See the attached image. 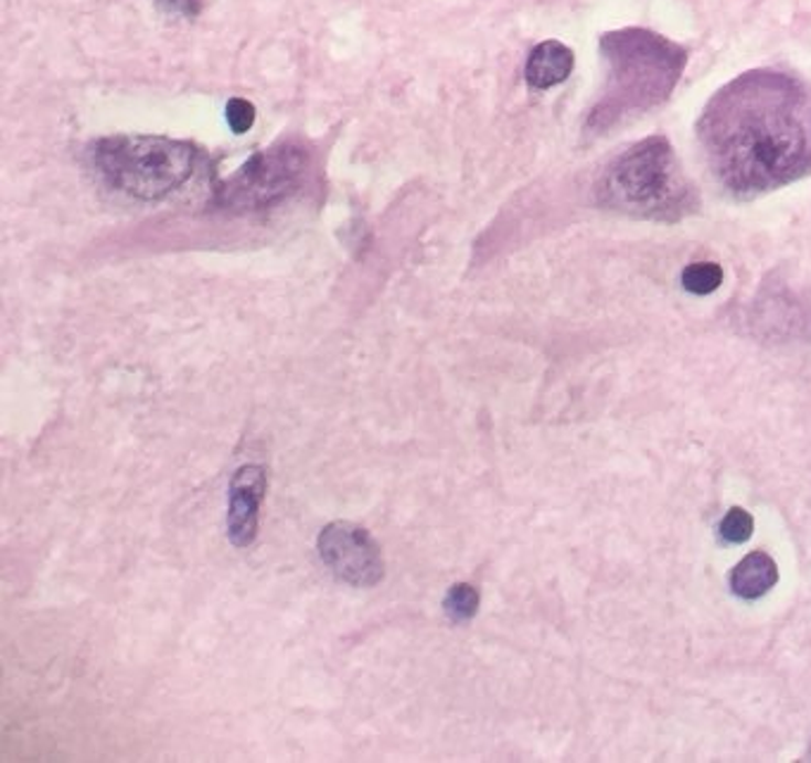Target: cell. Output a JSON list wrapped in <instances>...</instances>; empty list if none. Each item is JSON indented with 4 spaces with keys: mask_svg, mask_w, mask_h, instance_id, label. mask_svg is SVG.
Listing matches in <instances>:
<instances>
[{
    "mask_svg": "<svg viewBox=\"0 0 811 763\" xmlns=\"http://www.w3.org/2000/svg\"><path fill=\"white\" fill-rule=\"evenodd\" d=\"M695 131L712 176L736 197L811 174V90L792 74L736 76L709 98Z\"/></svg>",
    "mask_w": 811,
    "mask_h": 763,
    "instance_id": "6da1fadb",
    "label": "cell"
},
{
    "mask_svg": "<svg viewBox=\"0 0 811 763\" xmlns=\"http://www.w3.org/2000/svg\"><path fill=\"white\" fill-rule=\"evenodd\" d=\"M600 53L607 60V84L588 117L593 133H607L662 105L687 65L683 45L636 26L602 34Z\"/></svg>",
    "mask_w": 811,
    "mask_h": 763,
    "instance_id": "7a4b0ae2",
    "label": "cell"
},
{
    "mask_svg": "<svg viewBox=\"0 0 811 763\" xmlns=\"http://www.w3.org/2000/svg\"><path fill=\"white\" fill-rule=\"evenodd\" d=\"M598 203L633 219L681 222L700 195L664 136H650L611 162L598 181Z\"/></svg>",
    "mask_w": 811,
    "mask_h": 763,
    "instance_id": "3957f363",
    "label": "cell"
},
{
    "mask_svg": "<svg viewBox=\"0 0 811 763\" xmlns=\"http://www.w3.org/2000/svg\"><path fill=\"white\" fill-rule=\"evenodd\" d=\"M193 162L191 143L164 136H110L94 148L98 174L139 201H158L177 191L193 174Z\"/></svg>",
    "mask_w": 811,
    "mask_h": 763,
    "instance_id": "277c9868",
    "label": "cell"
},
{
    "mask_svg": "<svg viewBox=\"0 0 811 763\" xmlns=\"http://www.w3.org/2000/svg\"><path fill=\"white\" fill-rule=\"evenodd\" d=\"M305 174V155L296 146L257 152L220 189L217 203L228 209H263L296 191Z\"/></svg>",
    "mask_w": 811,
    "mask_h": 763,
    "instance_id": "5b68a950",
    "label": "cell"
},
{
    "mask_svg": "<svg viewBox=\"0 0 811 763\" xmlns=\"http://www.w3.org/2000/svg\"><path fill=\"white\" fill-rule=\"evenodd\" d=\"M317 549L335 581L353 588H374L384 581V552L372 533L353 522H333L321 528Z\"/></svg>",
    "mask_w": 811,
    "mask_h": 763,
    "instance_id": "8992f818",
    "label": "cell"
},
{
    "mask_svg": "<svg viewBox=\"0 0 811 763\" xmlns=\"http://www.w3.org/2000/svg\"><path fill=\"white\" fill-rule=\"evenodd\" d=\"M267 493V471L257 464L236 469L228 485V512L226 533L236 547H250L257 538L259 505Z\"/></svg>",
    "mask_w": 811,
    "mask_h": 763,
    "instance_id": "52a82bcc",
    "label": "cell"
},
{
    "mask_svg": "<svg viewBox=\"0 0 811 763\" xmlns=\"http://www.w3.org/2000/svg\"><path fill=\"white\" fill-rule=\"evenodd\" d=\"M572 69H574V53L569 45H564L559 41H543L541 45H535L529 55L526 82L533 88L545 90L569 79Z\"/></svg>",
    "mask_w": 811,
    "mask_h": 763,
    "instance_id": "ba28073f",
    "label": "cell"
},
{
    "mask_svg": "<svg viewBox=\"0 0 811 763\" xmlns=\"http://www.w3.org/2000/svg\"><path fill=\"white\" fill-rule=\"evenodd\" d=\"M778 583V567L767 552L747 555L730 573V590L740 600H759Z\"/></svg>",
    "mask_w": 811,
    "mask_h": 763,
    "instance_id": "9c48e42d",
    "label": "cell"
},
{
    "mask_svg": "<svg viewBox=\"0 0 811 763\" xmlns=\"http://www.w3.org/2000/svg\"><path fill=\"white\" fill-rule=\"evenodd\" d=\"M681 283L693 295H712L724 283V269L716 262H693L683 269Z\"/></svg>",
    "mask_w": 811,
    "mask_h": 763,
    "instance_id": "30bf717a",
    "label": "cell"
},
{
    "mask_svg": "<svg viewBox=\"0 0 811 763\" xmlns=\"http://www.w3.org/2000/svg\"><path fill=\"white\" fill-rule=\"evenodd\" d=\"M479 590L469 583H457L448 590L446 600H442V609L452 623H467L479 612Z\"/></svg>",
    "mask_w": 811,
    "mask_h": 763,
    "instance_id": "8fae6325",
    "label": "cell"
},
{
    "mask_svg": "<svg viewBox=\"0 0 811 763\" xmlns=\"http://www.w3.org/2000/svg\"><path fill=\"white\" fill-rule=\"evenodd\" d=\"M718 533H722V538L726 542H730V545H743V542H747L749 538H753V533H755V518L749 516V512H745L743 507H733L724 516L722 526H718Z\"/></svg>",
    "mask_w": 811,
    "mask_h": 763,
    "instance_id": "7c38bea8",
    "label": "cell"
},
{
    "mask_svg": "<svg viewBox=\"0 0 811 763\" xmlns=\"http://www.w3.org/2000/svg\"><path fill=\"white\" fill-rule=\"evenodd\" d=\"M226 121L234 133L250 131L255 125V105L243 98H232L226 105Z\"/></svg>",
    "mask_w": 811,
    "mask_h": 763,
    "instance_id": "4fadbf2b",
    "label": "cell"
},
{
    "mask_svg": "<svg viewBox=\"0 0 811 763\" xmlns=\"http://www.w3.org/2000/svg\"><path fill=\"white\" fill-rule=\"evenodd\" d=\"M160 8L172 12V14H183V18H193V14L201 12L203 0H158Z\"/></svg>",
    "mask_w": 811,
    "mask_h": 763,
    "instance_id": "5bb4252c",
    "label": "cell"
}]
</instances>
